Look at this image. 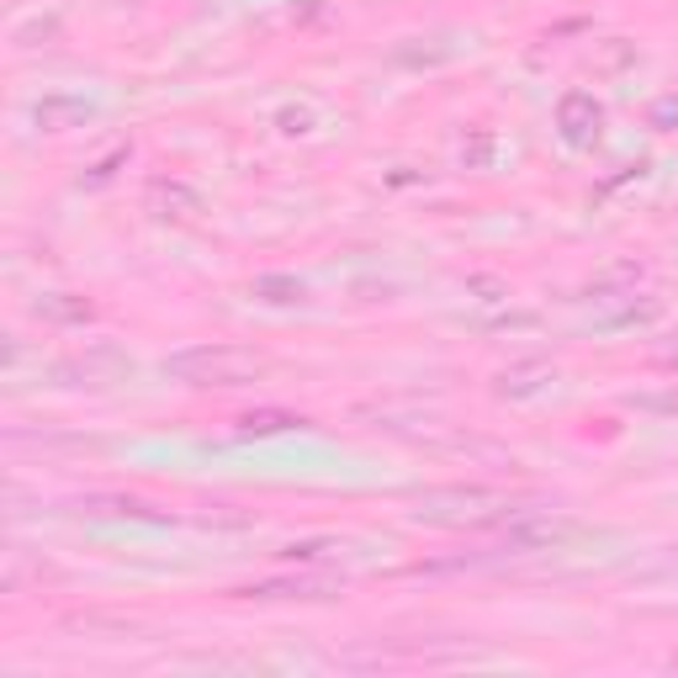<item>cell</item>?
<instances>
[{"mask_svg": "<svg viewBox=\"0 0 678 678\" xmlns=\"http://www.w3.org/2000/svg\"><path fill=\"white\" fill-rule=\"evenodd\" d=\"M249 297H255V303H271V308H292V303L308 297V286L297 276H286V271H266V276L249 281Z\"/></svg>", "mask_w": 678, "mask_h": 678, "instance_id": "10", "label": "cell"}, {"mask_svg": "<svg viewBox=\"0 0 678 678\" xmlns=\"http://www.w3.org/2000/svg\"><path fill=\"white\" fill-rule=\"evenodd\" d=\"M38 319H53V323H90V319H96V303H85V297H70V292H48V297H38Z\"/></svg>", "mask_w": 678, "mask_h": 678, "instance_id": "13", "label": "cell"}, {"mask_svg": "<svg viewBox=\"0 0 678 678\" xmlns=\"http://www.w3.org/2000/svg\"><path fill=\"white\" fill-rule=\"evenodd\" d=\"M281 133H292V138L313 133V112H308V107H286V112H281Z\"/></svg>", "mask_w": 678, "mask_h": 678, "instance_id": "18", "label": "cell"}, {"mask_svg": "<svg viewBox=\"0 0 678 678\" xmlns=\"http://www.w3.org/2000/svg\"><path fill=\"white\" fill-rule=\"evenodd\" d=\"M578 541H594V530L578 525V519L515 515L509 519V530H504V541H498V552H509V557H525V552H567V546H578Z\"/></svg>", "mask_w": 678, "mask_h": 678, "instance_id": "3", "label": "cell"}, {"mask_svg": "<svg viewBox=\"0 0 678 678\" xmlns=\"http://www.w3.org/2000/svg\"><path fill=\"white\" fill-rule=\"evenodd\" d=\"M122 371H133L122 350L112 345H96L90 356H70L53 366V377L64 382V387H107V382H122Z\"/></svg>", "mask_w": 678, "mask_h": 678, "instance_id": "5", "label": "cell"}, {"mask_svg": "<svg viewBox=\"0 0 678 678\" xmlns=\"http://www.w3.org/2000/svg\"><path fill=\"white\" fill-rule=\"evenodd\" d=\"M239 599H334L340 594V578H266V583H249L234 589Z\"/></svg>", "mask_w": 678, "mask_h": 678, "instance_id": "8", "label": "cell"}, {"mask_svg": "<svg viewBox=\"0 0 678 678\" xmlns=\"http://www.w3.org/2000/svg\"><path fill=\"white\" fill-rule=\"evenodd\" d=\"M519 493L493 488V482H451V488H424L414 498V519L419 525H440V530H482V525H504L519 515Z\"/></svg>", "mask_w": 678, "mask_h": 678, "instance_id": "1", "label": "cell"}, {"mask_svg": "<svg viewBox=\"0 0 678 678\" xmlns=\"http://www.w3.org/2000/svg\"><path fill=\"white\" fill-rule=\"evenodd\" d=\"M646 122H652V127H663V133H674V127H678V96H663V101L646 112Z\"/></svg>", "mask_w": 678, "mask_h": 678, "instance_id": "19", "label": "cell"}, {"mask_svg": "<svg viewBox=\"0 0 678 678\" xmlns=\"http://www.w3.org/2000/svg\"><path fill=\"white\" fill-rule=\"evenodd\" d=\"M467 292H478V303H504V297H509V286L498 276H472L467 281Z\"/></svg>", "mask_w": 678, "mask_h": 678, "instance_id": "17", "label": "cell"}, {"mask_svg": "<svg viewBox=\"0 0 678 678\" xmlns=\"http://www.w3.org/2000/svg\"><path fill=\"white\" fill-rule=\"evenodd\" d=\"M657 366H663V371H678V340H674V345H663V350H657Z\"/></svg>", "mask_w": 678, "mask_h": 678, "instance_id": "22", "label": "cell"}, {"mask_svg": "<svg viewBox=\"0 0 678 678\" xmlns=\"http://www.w3.org/2000/svg\"><path fill=\"white\" fill-rule=\"evenodd\" d=\"M90 118H96V107H90L85 96H42V101H33V122H38L42 133L85 127Z\"/></svg>", "mask_w": 678, "mask_h": 678, "instance_id": "9", "label": "cell"}, {"mask_svg": "<svg viewBox=\"0 0 678 678\" xmlns=\"http://www.w3.org/2000/svg\"><path fill=\"white\" fill-rule=\"evenodd\" d=\"M127 160H133V149H127V144H122V149H112L107 160H101L96 170H90V175H85V186H107V181H112V175H118Z\"/></svg>", "mask_w": 678, "mask_h": 678, "instance_id": "16", "label": "cell"}, {"mask_svg": "<svg viewBox=\"0 0 678 678\" xmlns=\"http://www.w3.org/2000/svg\"><path fill=\"white\" fill-rule=\"evenodd\" d=\"M75 509H81V515H90V519H101V515H118V519H164V515H155L149 504L127 498V493H90V498H81Z\"/></svg>", "mask_w": 678, "mask_h": 678, "instance_id": "12", "label": "cell"}, {"mask_svg": "<svg viewBox=\"0 0 678 678\" xmlns=\"http://www.w3.org/2000/svg\"><path fill=\"white\" fill-rule=\"evenodd\" d=\"M144 207H149L160 223H192L207 201H201V192L197 186H186V181H149Z\"/></svg>", "mask_w": 678, "mask_h": 678, "instance_id": "6", "label": "cell"}, {"mask_svg": "<svg viewBox=\"0 0 678 678\" xmlns=\"http://www.w3.org/2000/svg\"><path fill=\"white\" fill-rule=\"evenodd\" d=\"M323 552H329L323 541H303V546H286L281 557H286V562H313V557H323Z\"/></svg>", "mask_w": 678, "mask_h": 678, "instance_id": "21", "label": "cell"}, {"mask_svg": "<svg viewBox=\"0 0 678 678\" xmlns=\"http://www.w3.org/2000/svg\"><path fill=\"white\" fill-rule=\"evenodd\" d=\"M626 408H637V414H663V419H678V387L674 393H631Z\"/></svg>", "mask_w": 678, "mask_h": 678, "instance_id": "14", "label": "cell"}, {"mask_svg": "<svg viewBox=\"0 0 678 678\" xmlns=\"http://www.w3.org/2000/svg\"><path fill=\"white\" fill-rule=\"evenodd\" d=\"M488 149H493V138H488V133H478V138H472V149H461L467 170H482V164H488Z\"/></svg>", "mask_w": 678, "mask_h": 678, "instance_id": "20", "label": "cell"}, {"mask_svg": "<svg viewBox=\"0 0 678 678\" xmlns=\"http://www.w3.org/2000/svg\"><path fill=\"white\" fill-rule=\"evenodd\" d=\"M674 668H678V657H674Z\"/></svg>", "mask_w": 678, "mask_h": 678, "instance_id": "23", "label": "cell"}, {"mask_svg": "<svg viewBox=\"0 0 678 678\" xmlns=\"http://www.w3.org/2000/svg\"><path fill=\"white\" fill-rule=\"evenodd\" d=\"M308 419L303 414H286V408H255L239 419V440H266V435H286V430H303Z\"/></svg>", "mask_w": 678, "mask_h": 678, "instance_id": "11", "label": "cell"}, {"mask_svg": "<svg viewBox=\"0 0 678 678\" xmlns=\"http://www.w3.org/2000/svg\"><path fill=\"white\" fill-rule=\"evenodd\" d=\"M557 133H562V144H572V149H589L599 133H604V107H599L594 90H562Z\"/></svg>", "mask_w": 678, "mask_h": 678, "instance_id": "4", "label": "cell"}, {"mask_svg": "<svg viewBox=\"0 0 678 678\" xmlns=\"http://www.w3.org/2000/svg\"><path fill=\"white\" fill-rule=\"evenodd\" d=\"M652 319H663V303H631L626 313H615L604 329H631V323H652Z\"/></svg>", "mask_w": 678, "mask_h": 678, "instance_id": "15", "label": "cell"}, {"mask_svg": "<svg viewBox=\"0 0 678 678\" xmlns=\"http://www.w3.org/2000/svg\"><path fill=\"white\" fill-rule=\"evenodd\" d=\"M266 371H271V360L244 345H192V350L164 356V377L181 387H244Z\"/></svg>", "mask_w": 678, "mask_h": 678, "instance_id": "2", "label": "cell"}, {"mask_svg": "<svg viewBox=\"0 0 678 678\" xmlns=\"http://www.w3.org/2000/svg\"><path fill=\"white\" fill-rule=\"evenodd\" d=\"M552 382H557V366H552V360H525V366H509V371L493 377V398H504V403L535 398V393H546Z\"/></svg>", "mask_w": 678, "mask_h": 678, "instance_id": "7", "label": "cell"}]
</instances>
